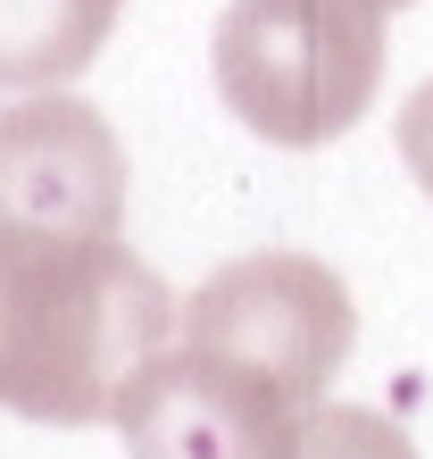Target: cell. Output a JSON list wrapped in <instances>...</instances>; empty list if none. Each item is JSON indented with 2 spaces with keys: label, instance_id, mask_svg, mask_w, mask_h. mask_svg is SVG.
<instances>
[{
  "label": "cell",
  "instance_id": "6",
  "mask_svg": "<svg viewBox=\"0 0 433 459\" xmlns=\"http://www.w3.org/2000/svg\"><path fill=\"white\" fill-rule=\"evenodd\" d=\"M125 0H0V92H67Z\"/></svg>",
  "mask_w": 433,
  "mask_h": 459
},
{
  "label": "cell",
  "instance_id": "2",
  "mask_svg": "<svg viewBox=\"0 0 433 459\" xmlns=\"http://www.w3.org/2000/svg\"><path fill=\"white\" fill-rule=\"evenodd\" d=\"M392 0H233L208 34L216 100L276 151H325L375 109Z\"/></svg>",
  "mask_w": 433,
  "mask_h": 459
},
{
  "label": "cell",
  "instance_id": "7",
  "mask_svg": "<svg viewBox=\"0 0 433 459\" xmlns=\"http://www.w3.org/2000/svg\"><path fill=\"white\" fill-rule=\"evenodd\" d=\"M292 459H417V443L400 435L384 410H359V401H309Z\"/></svg>",
  "mask_w": 433,
  "mask_h": 459
},
{
  "label": "cell",
  "instance_id": "3",
  "mask_svg": "<svg viewBox=\"0 0 433 459\" xmlns=\"http://www.w3.org/2000/svg\"><path fill=\"white\" fill-rule=\"evenodd\" d=\"M183 342L259 376L292 410H309V401H325V385L342 376L350 342H359V309H350V284L325 259L250 251V259H225L183 301Z\"/></svg>",
  "mask_w": 433,
  "mask_h": 459
},
{
  "label": "cell",
  "instance_id": "1",
  "mask_svg": "<svg viewBox=\"0 0 433 459\" xmlns=\"http://www.w3.org/2000/svg\"><path fill=\"white\" fill-rule=\"evenodd\" d=\"M183 301L125 242L0 267V410L34 426L117 418L125 385L167 351Z\"/></svg>",
  "mask_w": 433,
  "mask_h": 459
},
{
  "label": "cell",
  "instance_id": "5",
  "mask_svg": "<svg viewBox=\"0 0 433 459\" xmlns=\"http://www.w3.org/2000/svg\"><path fill=\"white\" fill-rule=\"evenodd\" d=\"M108 426L125 435V459H292L301 410L267 393L259 376L208 359L192 342H167L125 385Z\"/></svg>",
  "mask_w": 433,
  "mask_h": 459
},
{
  "label": "cell",
  "instance_id": "4",
  "mask_svg": "<svg viewBox=\"0 0 433 459\" xmlns=\"http://www.w3.org/2000/svg\"><path fill=\"white\" fill-rule=\"evenodd\" d=\"M125 242V143L92 100L25 92L0 109V267Z\"/></svg>",
  "mask_w": 433,
  "mask_h": 459
},
{
  "label": "cell",
  "instance_id": "8",
  "mask_svg": "<svg viewBox=\"0 0 433 459\" xmlns=\"http://www.w3.org/2000/svg\"><path fill=\"white\" fill-rule=\"evenodd\" d=\"M400 159H409V176L433 193V84H417L409 109H400Z\"/></svg>",
  "mask_w": 433,
  "mask_h": 459
},
{
  "label": "cell",
  "instance_id": "9",
  "mask_svg": "<svg viewBox=\"0 0 433 459\" xmlns=\"http://www.w3.org/2000/svg\"><path fill=\"white\" fill-rule=\"evenodd\" d=\"M392 9H409V0H392Z\"/></svg>",
  "mask_w": 433,
  "mask_h": 459
}]
</instances>
